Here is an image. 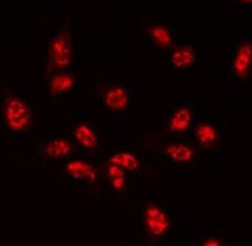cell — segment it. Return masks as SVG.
I'll list each match as a JSON object with an SVG mask.
<instances>
[{"instance_id": "cell-7", "label": "cell", "mask_w": 252, "mask_h": 246, "mask_svg": "<svg viewBox=\"0 0 252 246\" xmlns=\"http://www.w3.org/2000/svg\"><path fill=\"white\" fill-rule=\"evenodd\" d=\"M58 171L67 179L78 183L92 196L98 195V172L100 168L88 157L76 155L59 163Z\"/></svg>"}, {"instance_id": "cell-4", "label": "cell", "mask_w": 252, "mask_h": 246, "mask_svg": "<svg viewBox=\"0 0 252 246\" xmlns=\"http://www.w3.org/2000/svg\"><path fill=\"white\" fill-rule=\"evenodd\" d=\"M154 149L162 155L163 160L172 168H189L198 157V152L190 139L173 136H158L153 142Z\"/></svg>"}, {"instance_id": "cell-8", "label": "cell", "mask_w": 252, "mask_h": 246, "mask_svg": "<svg viewBox=\"0 0 252 246\" xmlns=\"http://www.w3.org/2000/svg\"><path fill=\"white\" fill-rule=\"evenodd\" d=\"M70 137L84 157H98L102 150L97 124L90 119H77L70 123Z\"/></svg>"}, {"instance_id": "cell-6", "label": "cell", "mask_w": 252, "mask_h": 246, "mask_svg": "<svg viewBox=\"0 0 252 246\" xmlns=\"http://www.w3.org/2000/svg\"><path fill=\"white\" fill-rule=\"evenodd\" d=\"M78 155L71 137L64 135H42L35 141V156L45 163H62Z\"/></svg>"}, {"instance_id": "cell-5", "label": "cell", "mask_w": 252, "mask_h": 246, "mask_svg": "<svg viewBox=\"0 0 252 246\" xmlns=\"http://www.w3.org/2000/svg\"><path fill=\"white\" fill-rule=\"evenodd\" d=\"M97 103L105 113L123 116L132 107V92L120 82L95 83Z\"/></svg>"}, {"instance_id": "cell-13", "label": "cell", "mask_w": 252, "mask_h": 246, "mask_svg": "<svg viewBox=\"0 0 252 246\" xmlns=\"http://www.w3.org/2000/svg\"><path fill=\"white\" fill-rule=\"evenodd\" d=\"M252 41L250 37H242L233 49L229 73L235 86L240 87L250 78L252 72Z\"/></svg>"}, {"instance_id": "cell-2", "label": "cell", "mask_w": 252, "mask_h": 246, "mask_svg": "<svg viewBox=\"0 0 252 246\" xmlns=\"http://www.w3.org/2000/svg\"><path fill=\"white\" fill-rule=\"evenodd\" d=\"M2 124L9 137L29 132L35 125V113L29 100L21 92H10L2 98Z\"/></svg>"}, {"instance_id": "cell-12", "label": "cell", "mask_w": 252, "mask_h": 246, "mask_svg": "<svg viewBox=\"0 0 252 246\" xmlns=\"http://www.w3.org/2000/svg\"><path fill=\"white\" fill-rule=\"evenodd\" d=\"M82 92L78 73L72 69L49 76L48 100L53 105H60Z\"/></svg>"}, {"instance_id": "cell-9", "label": "cell", "mask_w": 252, "mask_h": 246, "mask_svg": "<svg viewBox=\"0 0 252 246\" xmlns=\"http://www.w3.org/2000/svg\"><path fill=\"white\" fill-rule=\"evenodd\" d=\"M223 136V127L220 123L198 118L188 138L198 154L214 155L222 148Z\"/></svg>"}, {"instance_id": "cell-17", "label": "cell", "mask_w": 252, "mask_h": 246, "mask_svg": "<svg viewBox=\"0 0 252 246\" xmlns=\"http://www.w3.org/2000/svg\"><path fill=\"white\" fill-rule=\"evenodd\" d=\"M229 244L228 231H212L197 240V246H224Z\"/></svg>"}, {"instance_id": "cell-15", "label": "cell", "mask_w": 252, "mask_h": 246, "mask_svg": "<svg viewBox=\"0 0 252 246\" xmlns=\"http://www.w3.org/2000/svg\"><path fill=\"white\" fill-rule=\"evenodd\" d=\"M100 172L105 178L107 185L111 191H113L118 202H124L127 199L128 192L131 187V177L127 173L114 163L102 161Z\"/></svg>"}, {"instance_id": "cell-16", "label": "cell", "mask_w": 252, "mask_h": 246, "mask_svg": "<svg viewBox=\"0 0 252 246\" xmlns=\"http://www.w3.org/2000/svg\"><path fill=\"white\" fill-rule=\"evenodd\" d=\"M103 161L114 163L124 169L131 178L142 179L148 173V162L142 155L135 152H116L103 158Z\"/></svg>"}, {"instance_id": "cell-1", "label": "cell", "mask_w": 252, "mask_h": 246, "mask_svg": "<svg viewBox=\"0 0 252 246\" xmlns=\"http://www.w3.org/2000/svg\"><path fill=\"white\" fill-rule=\"evenodd\" d=\"M177 214L165 202L147 198L139 203L141 233L150 243H162L171 239L177 228Z\"/></svg>"}, {"instance_id": "cell-11", "label": "cell", "mask_w": 252, "mask_h": 246, "mask_svg": "<svg viewBox=\"0 0 252 246\" xmlns=\"http://www.w3.org/2000/svg\"><path fill=\"white\" fill-rule=\"evenodd\" d=\"M199 62L198 49L192 43L178 41L168 51L165 52L166 70H169L175 75H185L196 69Z\"/></svg>"}, {"instance_id": "cell-14", "label": "cell", "mask_w": 252, "mask_h": 246, "mask_svg": "<svg viewBox=\"0 0 252 246\" xmlns=\"http://www.w3.org/2000/svg\"><path fill=\"white\" fill-rule=\"evenodd\" d=\"M141 27L144 35L155 47L168 51L178 42L177 32L172 26L163 21H149L141 15Z\"/></svg>"}, {"instance_id": "cell-3", "label": "cell", "mask_w": 252, "mask_h": 246, "mask_svg": "<svg viewBox=\"0 0 252 246\" xmlns=\"http://www.w3.org/2000/svg\"><path fill=\"white\" fill-rule=\"evenodd\" d=\"M75 59V43L72 32L67 23L51 37L47 47V62H46V76L72 69Z\"/></svg>"}, {"instance_id": "cell-10", "label": "cell", "mask_w": 252, "mask_h": 246, "mask_svg": "<svg viewBox=\"0 0 252 246\" xmlns=\"http://www.w3.org/2000/svg\"><path fill=\"white\" fill-rule=\"evenodd\" d=\"M198 119L197 107L189 100H180L169 107L165 114V135L189 137Z\"/></svg>"}]
</instances>
